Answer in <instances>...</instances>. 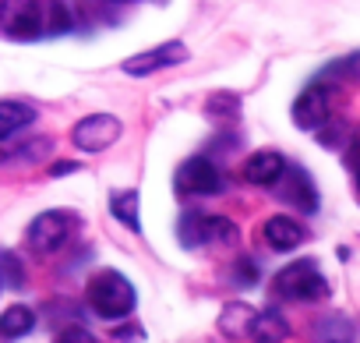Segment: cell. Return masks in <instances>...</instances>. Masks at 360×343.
<instances>
[{
	"mask_svg": "<svg viewBox=\"0 0 360 343\" xmlns=\"http://www.w3.org/2000/svg\"><path fill=\"white\" fill-rule=\"evenodd\" d=\"M342 68H346V71H349L353 78H360V54H353V57H346V61H342Z\"/></svg>",
	"mask_w": 360,
	"mask_h": 343,
	"instance_id": "603a6c76",
	"label": "cell"
},
{
	"mask_svg": "<svg viewBox=\"0 0 360 343\" xmlns=\"http://www.w3.org/2000/svg\"><path fill=\"white\" fill-rule=\"evenodd\" d=\"M0 280H4V276H0Z\"/></svg>",
	"mask_w": 360,
	"mask_h": 343,
	"instance_id": "484cf974",
	"label": "cell"
},
{
	"mask_svg": "<svg viewBox=\"0 0 360 343\" xmlns=\"http://www.w3.org/2000/svg\"><path fill=\"white\" fill-rule=\"evenodd\" d=\"M262 237L269 248L276 251H293L300 241H304V227L293 220V216H269L265 227H262Z\"/></svg>",
	"mask_w": 360,
	"mask_h": 343,
	"instance_id": "7c38bea8",
	"label": "cell"
},
{
	"mask_svg": "<svg viewBox=\"0 0 360 343\" xmlns=\"http://www.w3.org/2000/svg\"><path fill=\"white\" fill-rule=\"evenodd\" d=\"M36 120V110L29 103H18V99H0V142L18 135L22 127H29Z\"/></svg>",
	"mask_w": 360,
	"mask_h": 343,
	"instance_id": "5bb4252c",
	"label": "cell"
},
{
	"mask_svg": "<svg viewBox=\"0 0 360 343\" xmlns=\"http://www.w3.org/2000/svg\"><path fill=\"white\" fill-rule=\"evenodd\" d=\"M68 29H71V18H68L60 0H53L50 4V32H68Z\"/></svg>",
	"mask_w": 360,
	"mask_h": 343,
	"instance_id": "d6986e66",
	"label": "cell"
},
{
	"mask_svg": "<svg viewBox=\"0 0 360 343\" xmlns=\"http://www.w3.org/2000/svg\"><path fill=\"white\" fill-rule=\"evenodd\" d=\"M110 213H113L124 227L138 230V227H141V223H138V192H113V199H110Z\"/></svg>",
	"mask_w": 360,
	"mask_h": 343,
	"instance_id": "e0dca14e",
	"label": "cell"
},
{
	"mask_svg": "<svg viewBox=\"0 0 360 343\" xmlns=\"http://www.w3.org/2000/svg\"><path fill=\"white\" fill-rule=\"evenodd\" d=\"M57 343H99L89 329H82V325H68L60 336H57Z\"/></svg>",
	"mask_w": 360,
	"mask_h": 343,
	"instance_id": "ffe728a7",
	"label": "cell"
},
{
	"mask_svg": "<svg viewBox=\"0 0 360 343\" xmlns=\"http://www.w3.org/2000/svg\"><path fill=\"white\" fill-rule=\"evenodd\" d=\"M117 4H127V0H117Z\"/></svg>",
	"mask_w": 360,
	"mask_h": 343,
	"instance_id": "d4e9b609",
	"label": "cell"
},
{
	"mask_svg": "<svg viewBox=\"0 0 360 343\" xmlns=\"http://www.w3.org/2000/svg\"><path fill=\"white\" fill-rule=\"evenodd\" d=\"M184 61H188V46L173 39V43H162V46H155V50H145V54L127 57L120 68H124V75L145 78V75H152V71H159V68H173V64H184Z\"/></svg>",
	"mask_w": 360,
	"mask_h": 343,
	"instance_id": "ba28073f",
	"label": "cell"
},
{
	"mask_svg": "<svg viewBox=\"0 0 360 343\" xmlns=\"http://www.w3.org/2000/svg\"><path fill=\"white\" fill-rule=\"evenodd\" d=\"M176 192H184V195H216L223 192V174H219V166L205 156H195L188 163H180L176 170Z\"/></svg>",
	"mask_w": 360,
	"mask_h": 343,
	"instance_id": "8992f818",
	"label": "cell"
},
{
	"mask_svg": "<svg viewBox=\"0 0 360 343\" xmlns=\"http://www.w3.org/2000/svg\"><path fill=\"white\" fill-rule=\"evenodd\" d=\"M75 170H78V163H57L53 174H75Z\"/></svg>",
	"mask_w": 360,
	"mask_h": 343,
	"instance_id": "cb8c5ba5",
	"label": "cell"
},
{
	"mask_svg": "<svg viewBox=\"0 0 360 343\" xmlns=\"http://www.w3.org/2000/svg\"><path fill=\"white\" fill-rule=\"evenodd\" d=\"M0 269H4V276H8L11 287H22L25 283V269H22V262L15 255H0Z\"/></svg>",
	"mask_w": 360,
	"mask_h": 343,
	"instance_id": "ac0fdd59",
	"label": "cell"
},
{
	"mask_svg": "<svg viewBox=\"0 0 360 343\" xmlns=\"http://www.w3.org/2000/svg\"><path fill=\"white\" fill-rule=\"evenodd\" d=\"M32 325H36V311L25 308V304H11L4 315H0V336L4 339H18V336L32 332Z\"/></svg>",
	"mask_w": 360,
	"mask_h": 343,
	"instance_id": "2e32d148",
	"label": "cell"
},
{
	"mask_svg": "<svg viewBox=\"0 0 360 343\" xmlns=\"http://www.w3.org/2000/svg\"><path fill=\"white\" fill-rule=\"evenodd\" d=\"M283 174H286V159L276 149H262L244 163V181L258 185V188H276L283 181Z\"/></svg>",
	"mask_w": 360,
	"mask_h": 343,
	"instance_id": "8fae6325",
	"label": "cell"
},
{
	"mask_svg": "<svg viewBox=\"0 0 360 343\" xmlns=\"http://www.w3.org/2000/svg\"><path fill=\"white\" fill-rule=\"evenodd\" d=\"M255 276H258V266L248 262V258H240V262H237V283H248V287H251Z\"/></svg>",
	"mask_w": 360,
	"mask_h": 343,
	"instance_id": "44dd1931",
	"label": "cell"
},
{
	"mask_svg": "<svg viewBox=\"0 0 360 343\" xmlns=\"http://www.w3.org/2000/svg\"><path fill=\"white\" fill-rule=\"evenodd\" d=\"M113 336H117L120 343H131V339H141V329H138V325H117Z\"/></svg>",
	"mask_w": 360,
	"mask_h": 343,
	"instance_id": "7402d4cb",
	"label": "cell"
},
{
	"mask_svg": "<svg viewBox=\"0 0 360 343\" xmlns=\"http://www.w3.org/2000/svg\"><path fill=\"white\" fill-rule=\"evenodd\" d=\"M120 120L113 117V113H89V117H82L78 124H75V131H71V142L82 149V152H103V149H110L117 138H120Z\"/></svg>",
	"mask_w": 360,
	"mask_h": 343,
	"instance_id": "5b68a950",
	"label": "cell"
},
{
	"mask_svg": "<svg viewBox=\"0 0 360 343\" xmlns=\"http://www.w3.org/2000/svg\"><path fill=\"white\" fill-rule=\"evenodd\" d=\"M328 120V92L321 85H307L293 103V124L300 131H318Z\"/></svg>",
	"mask_w": 360,
	"mask_h": 343,
	"instance_id": "30bf717a",
	"label": "cell"
},
{
	"mask_svg": "<svg viewBox=\"0 0 360 343\" xmlns=\"http://www.w3.org/2000/svg\"><path fill=\"white\" fill-rule=\"evenodd\" d=\"M328 290L332 287L314 262H290L276 273V294L283 301H321L328 297Z\"/></svg>",
	"mask_w": 360,
	"mask_h": 343,
	"instance_id": "7a4b0ae2",
	"label": "cell"
},
{
	"mask_svg": "<svg viewBox=\"0 0 360 343\" xmlns=\"http://www.w3.org/2000/svg\"><path fill=\"white\" fill-rule=\"evenodd\" d=\"M176 237L184 248L202 244H237V227L226 216H184L176 227Z\"/></svg>",
	"mask_w": 360,
	"mask_h": 343,
	"instance_id": "3957f363",
	"label": "cell"
},
{
	"mask_svg": "<svg viewBox=\"0 0 360 343\" xmlns=\"http://www.w3.org/2000/svg\"><path fill=\"white\" fill-rule=\"evenodd\" d=\"M276 188H279V199L290 202L293 209H300V213H314L318 209V188H314V181L304 174L300 166H286V174H283V181Z\"/></svg>",
	"mask_w": 360,
	"mask_h": 343,
	"instance_id": "9c48e42d",
	"label": "cell"
},
{
	"mask_svg": "<svg viewBox=\"0 0 360 343\" xmlns=\"http://www.w3.org/2000/svg\"><path fill=\"white\" fill-rule=\"evenodd\" d=\"M286 336H290V325L276 308H265V311L255 315V322H251V339L255 343H283Z\"/></svg>",
	"mask_w": 360,
	"mask_h": 343,
	"instance_id": "4fadbf2b",
	"label": "cell"
},
{
	"mask_svg": "<svg viewBox=\"0 0 360 343\" xmlns=\"http://www.w3.org/2000/svg\"><path fill=\"white\" fill-rule=\"evenodd\" d=\"M0 29L11 39H36L43 32L39 0H0Z\"/></svg>",
	"mask_w": 360,
	"mask_h": 343,
	"instance_id": "277c9868",
	"label": "cell"
},
{
	"mask_svg": "<svg viewBox=\"0 0 360 343\" xmlns=\"http://www.w3.org/2000/svg\"><path fill=\"white\" fill-rule=\"evenodd\" d=\"M255 308H248V304H226L223 308V315H219V329L226 332V336H237V339H248L251 336V322H255Z\"/></svg>",
	"mask_w": 360,
	"mask_h": 343,
	"instance_id": "9a60e30c",
	"label": "cell"
},
{
	"mask_svg": "<svg viewBox=\"0 0 360 343\" xmlns=\"http://www.w3.org/2000/svg\"><path fill=\"white\" fill-rule=\"evenodd\" d=\"M85 301H89V308H92L99 318L117 322V318H127V315L134 311V301H138V297H134V287H131V280H127L124 273L103 269V273H96V276L89 280Z\"/></svg>",
	"mask_w": 360,
	"mask_h": 343,
	"instance_id": "6da1fadb",
	"label": "cell"
},
{
	"mask_svg": "<svg viewBox=\"0 0 360 343\" xmlns=\"http://www.w3.org/2000/svg\"><path fill=\"white\" fill-rule=\"evenodd\" d=\"M68 234H71V216L60 213V209H50V213H39V216L32 220V227H29V244H32L36 251L50 255V251H57V248L68 241Z\"/></svg>",
	"mask_w": 360,
	"mask_h": 343,
	"instance_id": "52a82bcc",
	"label": "cell"
}]
</instances>
